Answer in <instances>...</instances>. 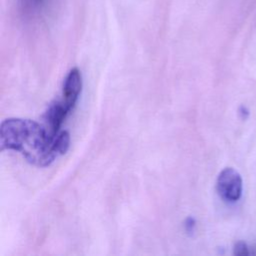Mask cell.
<instances>
[{
    "mask_svg": "<svg viewBox=\"0 0 256 256\" xmlns=\"http://www.w3.org/2000/svg\"><path fill=\"white\" fill-rule=\"evenodd\" d=\"M53 141L43 125L30 119L8 118L0 126L1 150L19 151L37 166H48L57 157Z\"/></svg>",
    "mask_w": 256,
    "mask_h": 256,
    "instance_id": "cell-1",
    "label": "cell"
},
{
    "mask_svg": "<svg viewBox=\"0 0 256 256\" xmlns=\"http://www.w3.org/2000/svg\"><path fill=\"white\" fill-rule=\"evenodd\" d=\"M216 189L219 196L228 203L238 201L242 195L243 183L240 174L233 168L223 169L217 178Z\"/></svg>",
    "mask_w": 256,
    "mask_h": 256,
    "instance_id": "cell-2",
    "label": "cell"
},
{
    "mask_svg": "<svg viewBox=\"0 0 256 256\" xmlns=\"http://www.w3.org/2000/svg\"><path fill=\"white\" fill-rule=\"evenodd\" d=\"M82 89V77L78 68H72L67 74L63 84V99L61 100L69 111L75 106Z\"/></svg>",
    "mask_w": 256,
    "mask_h": 256,
    "instance_id": "cell-3",
    "label": "cell"
},
{
    "mask_svg": "<svg viewBox=\"0 0 256 256\" xmlns=\"http://www.w3.org/2000/svg\"><path fill=\"white\" fill-rule=\"evenodd\" d=\"M69 112L70 111L62 101H55L49 105L43 117V126L50 137L55 138L57 136L59 128Z\"/></svg>",
    "mask_w": 256,
    "mask_h": 256,
    "instance_id": "cell-4",
    "label": "cell"
},
{
    "mask_svg": "<svg viewBox=\"0 0 256 256\" xmlns=\"http://www.w3.org/2000/svg\"><path fill=\"white\" fill-rule=\"evenodd\" d=\"M70 145V135L67 131H61L53 141V150L57 156L65 154Z\"/></svg>",
    "mask_w": 256,
    "mask_h": 256,
    "instance_id": "cell-5",
    "label": "cell"
},
{
    "mask_svg": "<svg viewBox=\"0 0 256 256\" xmlns=\"http://www.w3.org/2000/svg\"><path fill=\"white\" fill-rule=\"evenodd\" d=\"M46 0H23L22 5L25 10H28L30 12L41 10V8L44 7Z\"/></svg>",
    "mask_w": 256,
    "mask_h": 256,
    "instance_id": "cell-6",
    "label": "cell"
},
{
    "mask_svg": "<svg viewBox=\"0 0 256 256\" xmlns=\"http://www.w3.org/2000/svg\"><path fill=\"white\" fill-rule=\"evenodd\" d=\"M234 254L239 256H244V255H249L250 251L246 243L240 241V242H237L234 246Z\"/></svg>",
    "mask_w": 256,
    "mask_h": 256,
    "instance_id": "cell-7",
    "label": "cell"
},
{
    "mask_svg": "<svg viewBox=\"0 0 256 256\" xmlns=\"http://www.w3.org/2000/svg\"><path fill=\"white\" fill-rule=\"evenodd\" d=\"M195 221L192 218H187L185 221V229L187 232H192L194 230Z\"/></svg>",
    "mask_w": 256,
    "mask_h": 256,
    "instance_id": "cell-8",
    "label": "cell"
}]
</instances>
